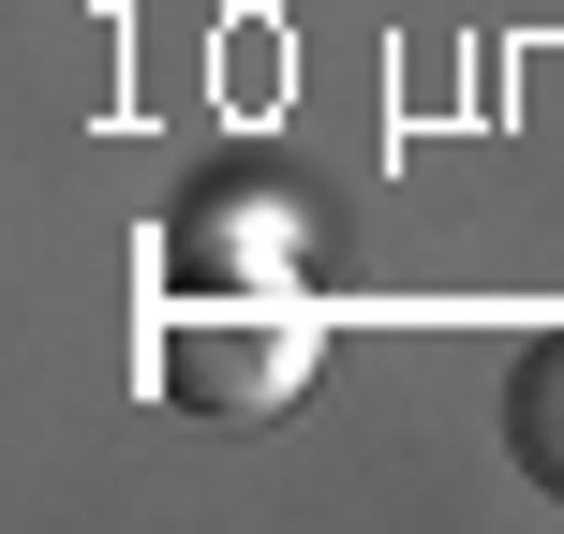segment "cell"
<instances>
[{
  "label": "cell",
  "mask_w": 564,
  "mask_h": 534,
  "mask_svg": "<svg viewBox=\"0 0 564 534\" xmlns=\"http://www.w3.org/2000/svg\"><path fill=\"white\" fill-rule=\"evenodd\" d=\"M506 446H520V476L564 505V327H535L506 357Z\"/></svg>",
  "instance_id": "obj_1"
}]
</instances>
